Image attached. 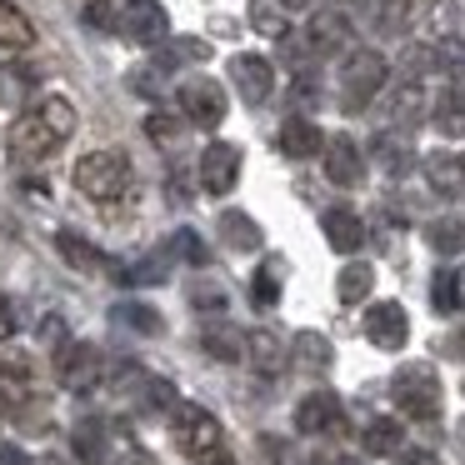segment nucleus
<instances>
[{"mask_svg":"<svg viewBox=\"0 0 465 465\" xmlns=\"http://www.w3.org/2000/svg\"><path fill=\"white\" fill-rule=\"evenodd\" d=\"M75 191L91 195V201H115V195L131 191V155L125 151H91L75 161Z\"/></svg>","mask_w":465,"mask_h":465,"instance_id":"obj_1","label":"nucleus"},{"mask_svg":"<svg viewBox=\"0 0 465 465\" xmlns=\"http://www.w3.org/2000/svg\"><path fill=\"white\" fill-rule=\"evenodd\" d=\"M391 395H395V405H401L411 420H435V415H440V401H445L440 375H435L425 361L401 365V371L391 375Z\"/></svg>","mask_w":465,"mask_h":465,"instance_id":"obj_2","label":"nucleus"},{"mask_svg":"<svg viewBox=\"0 0 465 465\" xmlns=\"http://www.w3.org/2000/svg\"><path fill=\"white\" fill-rule=\"evenodd\" d=\"M171 435L191 460H205L211 450H221V420L205 405H191V401H181L171 411Z\"/></svg>","mask_w":465,"mask_h":465,"instance_id":"obj_3","label":"nucleus"},{"mask_svg":"<svg viewBox=\"0 0 465 465\" xmlns=\"http://www.w3.org/2000/svg\"><path fill=\"white\" fill-rule=\"evenodd\" d=\"M385 71H391V65H385L381 51H351V55H345V71H341V101H345V111H361V105L385 85Z\"/></svg>","mask_w":465,"mask_h":465,"instance_id":"obj_4","label":"nucleus"},{"mask_svg":"<svg viewBox=\"0 0 465 465\" xmlns=\"http://www.w3.org/2000/svg\"><path fill=\"white\" fill-rule=\"evenodd\" d=\"M101 375H105V361H101V351H95V345L65 341L61 351H55V381H61L71 395L95 391V385H101Z\"/></svg>","mask_w":465,"mask_h":465,"instance_id":"obj_5","label":"nucleus"},{"mask_svg":"<svg viewBox=\"0 0 465 465\" xmlns=\"http://www.w3.org/2000/svg\"><path fill=\"white\" fill-rule=\"evenodd\" d=\"M181 115L191 125H205V131H215V125L225 121V91L211 81V75H191V81L181 85Z\"/></svg>","mask_w":465,"mask_h":465,"instance_id":"obj_6","label":"nucleus"},{"mask_svg":"<svg viewBox=\"0 0 465 465\" xmlns=\"http://www.w3.org/2000/svg\"><path fill=\"white\" fill-rule=\"evenodd\" d=\"M361 331L375 351H401V345L411 341V315H405L401 301H375L371 311H365Z\"/></svg>","mask_w":465,"mask_h":465,"instance_id":"obj_7","label":"nucleus"},{"mask_svg":"<svg viewBox=\"0 0 465 465\" xmlns=\"http://www.w3.org/2000/svg\"><path fill=\"white\" fill-rule=\"evenodd\" d=\"M195 181H201L205 195H231L235 181H241V151L225 145V141L205 145L201 161H195Z\"/></svg>","mask_w":465,"mask_h":465,"instance_id":"obj_8","label":"nucleus"},{"mask_svg":"<svg viewBox=\"0 0 465 465\" xmlns=\"http://www.w3.org/2000/svg\"><path fill=\"white\" fill-rule=\"evenodd\" d=\"M295 430L301 435H341L345 430V411L335 391H311L295 405Z\"/></svg>","mask_w":465,"mask_h":465,"instance_id":"obj_9","label":"nucleus"},{"mask_svg":"<svg viewBox=\"0 0 465 465\" xmlns=\"http://www.w3.org/2000/svg\"><path fill=\"white\" fill-rule=\"evenodd\" d=\"M5 145H11L15 155H31V161H41V155H51L55 145H61V135H55V125L45 121L41 111H35V115H15L11 131H5Z\"/></svg>","mask_w":465,"mask_h":465,"instance_id":"obj_10","label":"nucleus"},{"mask_svg":"<svg viewBox=\"0 0 465 465\" xmlns=\"http://www.w3.org/2000/svg\"><path fill=\"white\" fill-rule=\"evenodd\" d=\"M231 81H235V91H241L245 105H265V101H271V91H275V71H271L265 55H235V61H231Z\"/></svg>","mask_w":465,"mask_h":465,"instance_id":"obj_11","label":"nucleus"},{"mask_svg":"<svg viewBox=\"0 0 465 465\" xmlns=\"http://www.w3.org/2000/svg\"><path fill=\"white\" fill-rule=\"evenodd\" d=\"M351 15L345 11H315L311 15V25H305V45H311L315 55H335V51H345L351 45Z\"/></svg>","mask_w":465,"mask_h":465,"instance_id":"obj_12","label":"nucleus"},{"mask_svg":"<svg viewBox=\"0 0 465 465\" xmlns=\"http://www.w3.org/2000/svg\"><path fill=\"white\" fill-rule=\"evenodd\" d=\"M325 175H331L335 185H361V175H365V155H361V145L351 141V135H331L325 141Z\"/></svg>","mask_w":465,"mask_h":465,"instance_id":"obj_13","label":"nucleus"},{"mask_svg":"<svg viewBox=\"0 0 465 465\" xmlns=\"http://www.w3.org/2000/svg\"><path fill=\"white\" fill-rule=\"evenodd\" d=\"M125 35L141 45H161V41H171V21H165V11L155 0H131L125 5Z\"/></svg>","mask_w":465,"mask_h":465,"instance_id":"obj_14","label":"nucleus"},{"mask_svg":"<svg viewBox=\"0 0 465 465\" xmlns=\"http://www.w3.org/2000/svg\"><path fill=\"white\" fill-rule=\"evenodd\" d=\"M275 145H281V155H291V161H315V155H325L321 125H311L305 115H291V121H281V135H275Z\"/></svg>","mask_w":465,"mask_h":465,"instance_id":"obj_15","label":"nucleus"},{"mask_svg":"<svg viewBox=\"0 0 465 465\" xmlns=\"http://www.w3.org/2000/svg\"><path fill=\"white\" fill-rule=\"evenodd\" d=\"M71 450H75V460H81V465H105V460H111V425H105L101 415L75 420Z\"/></svg>","mask_w":465,"mask_h":465,"instance_id":"obj_16","label":"nucleus"},{"mask_svg":"<svg viewBox=\"0 0 465 465\" xmlns=\"http://www.w3.org/2000/svg\"><path fill=\"white\" fill-rule=\"evenodd\" d=\"M425 181H430L435 195H445V201H460V195H465V155H455V151L425 155Z\"/></svg>","mask_w":465,"mask_h":465,"instance_id":"obj_17","label":"nucleus"},{"mask_svg":"<svg viewBox=\"0 0 465 465\" xmlns=\"http://www.w3.org/2000/svg\"><path fill=\"white\" fill-rule=\"evenodd\" d=\"M321 231H325V241H331V251H341V255H355L365 245V221L355 211H345V205H331V211L321 215Z\"/></svg>","mask_w":465,"mask_h":465,"instance_id":"obj_18","label":"nucleus"},{"mask_svg":"<svg viewBox=\"0 0 465 465\" xmlns=\"http://www.w3.org/2000/svg\"><path fill=\"white\" fill-rule=\"evenodd\" d=\"M245 361H251L261 375H281L285 365H291V351L281 345L275 331H251L245 335Z\"/></svg>","mask_w":465,"mask_h":465,"instance_id":"obj_19","label":"nucleus"},{"mask_svg":"<svg viewBox=\"0 0 465 465\" xmlns=\"http://www.w3.org/2000/svg\"><path fill=\"white\" fill-rule=\"evenodd\" d=\"M291 361H295V371L321 375V371H331L335 351H331V341H325L321 331H301V335L291 341Z\"/></svg>","mask_w":465,"mask_h":465,"instance_id":"obj_20","label":"nucleus"},{"mask_svg":"<svg viewBox=\"0 0 465 465\" xmlns=\"http://www.w3.org/2000/svg\"><path fill=\"white\" fill-rule=\"evenodd\" d=\"M31 95H35V71L31 65H5V71H0V111L21 115L25 105H31Z\"/></svg>","mask_w":465,"mask_h":465,"instance_id":"obj_21","label":"nucleus"},{"mask_svg":"<svg viewBox=\"0 0 465 465\" xmlns=\"http://www.w3.org/2000/svg\"><path fill=\"white\" fill-rule=\"evenodd\" d=\"M201 345H205V355H215V361H245V335L235 331L231 321L201 325Z\"/></svg>","mask_w":465,"mask_h":465,"instance_id":"obj_22","label":"nucleus"},{"mask_svg":"<svg viewBox=\"0 0 465 465\" xmlns=\"http://www.w3.org/2000/svg\"><path fill=\"white\" fill-rule=\"evenodd\" d=\"M385 115H391V125H420V115H425V91H420V81L395 85V95L385 101Z\"/></svg>","mask_w":465,"mask_h":465,"instance_id":"obj_23","label":"nucleus"},{"mask_svg":"<svg viewBox=\"0 0 465 465\" xmlns=\"http://www.w3.org/2000/svg\"><path fill=\"white\" fill-rule=\"evenodd\" d=\"M221 235H225L231 251H261V245H265L261 225H255L245 211H221Z\"/></svg>","mask_w":465,"mask_h":465,"instance_id":"obj_24","label":"nucleus"},{"mask_svg":"<svg viewBox=\"0 0 465 465\" xmlns=\"http://www.w3.org/2000/svg\"><path fill=\"white\" fill-rule=\"evenodd\" d=\"M31 41H35V25L25 21V11L0 0V51H31Z\"/></svg>","mask_w":465,"mask_h":465,"instance_id":"obj_25","label":"nucleus"},{"mask_svg":"<svg viewBox=\"0 0 465 465\" xmlns=\"http://www.w3.org/2000/svg\"><path fill=\"white\" fill-rule=\"evenodd\" d=\"M55 251H61V261L75 265V271H101V265H111L91 241H85V235H75V231H61V235H55Z\"/></svg>","mask_w":465,"mask_h":465,"instance_id":"obj_26","label":"nucleus"},{"mask_svg":"<svg viewBox=\"0 0 465 465\" xmlns=\"http://www.w3.org/2000/svg\"><path fill=\"white\" fill-rule=\"evenodd\" d=\"M401 440H405V435H401V420H391V415H375V420L361 430V445H365L371 455H401V450H405Z\"/></svg>","mask_w":465,"mask_h":465,"instance_id":"obj_27","label":"nucleus"},{"mask_svg":"<svg viewBox=\"0 0 465 465\" xmlns=\"http://www.w3.org/2000/svg\"><path fill=\"white\" fill-rule=\"evenodd\" d=\"M430 111H435V131L450 135V141H460L465 135V91H440Z\"/></svg>","mask_w":465,"mask_h":465,"instance_id":"obj_28","label":"nucleus"},{"mask_svg":"<svg viewBox=\"0 0 465 465\" xmlns=\"http://www.w3.org/2000/svg\"><path fill=\"white\" fill-rule=\"evenodd\" d=\"M371 291H375V271L365 261H351L341 275H335V295H341L345 305H361Z\"/></svg>","mask_w":465,"mask_h":465,"instance_id":"obj_29","label":"nucleus"},{"mask_svg":"<svg viewBox=\"0 0 465 465\" xmlns=\"http://www.w3.org/2000/svg\"><path fill=\"white\" fill-rule=\"evenodd\" d=\"M111 321H115V325H125V331H135V335H161V331H165L161 311H151V305H141V301L115 305V311H111Z\"/></svg>","mask_w":465,"mask_h":465,"instance_id":"obj_30","label":"nucleus"},{"mask_svg":"<svg viewBox=\"0 0 465 465\" xmlns=\"http://www.w3.org/2000/svg\"><path fill=\"white\" fill-rule=\"evenodd\" d=\"M281 281H285V265L281 261H265L261 271L251 275V301L261 305V311H271V305L281 301Z\"/></svg>","mask_w":465,"mask_h":465,"instance_id":"obj_31","label":"nucleus"},{"mask_svg":"<svg viewBox=\"0 0 465 465\" xmlns=\"http://www.w3.org/2000/svg\"><path fill=\"white\" fill-rule=\"evenodd\" d=\"M251 25L261 35H271V41H285V5L281 0H251Z\"/></svg>","mask_w":465,"mask_h":465,"instance_id":"obj_32","label":"nucleus"},{"mask_svg":"<svg viewBox=\"0 0 465 465\" xmlns=\"http://www.w3.org/2000/svg\"><path fill=\"white\" fill-rule=\"evenodd\" d=\"M411 15H415V0H375V25L385 35H401L411 25Z\"/></svg>","mask_w":465,"mask_h":465,"instance_id":"obj_33","label":"nucleus"},{"mask_svg":"<svg viewBox=\"0 0 465 465\" xmlns=\"http://www.w3.org/2000/svg\"><path fill=\"white\" fill-rule=\"evenodd\" d=\"M435 65H440L445 75H455V81H465V35H440L435 41Z\"/></svg>","mask_w":465,"mask_h":465,"instance_id":"obj_34","label":"nucleus"},{"mask_svg":"<svg viewBox=\"0 0 465 465\" xmlns=\"http://www.w3.org/2000/svg\"><path fill=\"white\" fill-rule=\"evenodd\" d=\"M430 251H440V255H460V251H465V221H455V215L435 221V225H430Z\"/></svg>","mask_w":465,"mask_h":465,"instance_id":"obj_35","label":"nucleus"},{"mask_svg":"<svg viewBox=\"0 0 465 465\" xmlns=\"http://www.w3.org/2000/svg\"><path fill=\"white\" fill-rule=\"evenodd\" d=\"M135 401L145 405V411H175V385L171 381H161V375H145L141 381V395H135Z\"/></svg>","mask_w":465,"mask_h":465,"instance_id":"obj_36","label":"nucleus"},{"mask_svg":"<svg viewBox=\"0 0 465 465\" xmlns=\"http://www.w3.org/2000/svg\"><path fill=\"white\" fill-rule=\"evenodd\" d=\"M85 21H91L95 31H111V35L125 31V11L115 0H85Z\"/></svg>","mask_w":465,"mask_h":465,"instance_id":"obj_37","label":"nucleus"},{"mask_svg":"<svg viewBox=\"0 0 465 465\" xmlns=\"http://www.w3.org/2000/svg\"><path fill=\"white\" fill-rule=\"evenodd\" d=\"M375 161L391 175H401V171H411V145L395 141V135H381V141H375Z\"/></svg>","mask_w":465,"mask_h":465,"instance_id":"obj_38","label":"nucleus"},{"mask_svg":"<svg viewBox=\"0 0 465 465\" xmlns=\"http://www.w3.org/2000/svg\"><path fill=\"white\" fill-rule=\"evenodd\" d=\"M225 301H231V295H225L221 281H195L191 285V305H195V311H205V315H221Z\"/></svg>","mask_w":465,"mask_h":465,"instance_id":"obj_39","label":"nucleus"},{"mask_svg":"<svg viewBox=\"0 0 465 465\" xmlns=\"http://www.w3.org/2000/svg\"><path fill=\"white\" fill-rule=\"evenodd\" d=\"M41 115L55 125V135H61V141H71V131H75V111H71V101H61V95H45V101H41Z\"/></svg>","mask_w":465,"mask_h":465,"instance_id":"obj_40","label":"nucleus"},{"mask_svg":"<svg viewBox=\"0 0 465 465\" xmlns=\"http://www.w3.org/2000/svg\"><path fill=\"white\" fill-rule=\"evenodd\" d=\"M171 251L181 255L185 265H205V261H211V245H205L195 231H175V235H171Z\"/></svg>","mask_w":465,"mask_h":465,"instance_id":"obj_41","label":"nucleus"},{"mask_svg":"<svg viewBox=\"0 0 465 465\" xmlns=\"http://www.w3.org/2000/svg\"><path fill=\"white\" fill-rule=\"evenodd\" d=\"M430 301H435V311H460V295H455V271H440L430 281Z\"/></svg>","mask_w":465,"mask_h":465,"instance_id":"obj_42","label":"nucleus"},{"mask_svg":"<svg viewBox=\"0 0 465 465\" xmlns=\"http://www.w3.org/2000/svg\"><path fill=\"white\" fill-rule=\"evenodd\" d=\"M31 355H21V351H5L0 355V381H11V385H31Z\"/></svg>","mask_w":465,"mask_h":465,"instance_id":"obj_43","label":"nucleus"},{"mask_svg":"<svg viewBox=\"0 0 465 465\" xmlns=\"http://www.w3.org/2000/svg\"><path fill=\"white\" fill-rule=\"evenodd\" d=\"M145 135H151V141H155V145H171V141H175V135H181V121H175V115H171V111H155V115H151V121H145Z\"/></svg>","mask_w":465,"mask_h":465,"instance_id":"obj_44","label":"nucleus"},{"mask_svg":"<svg viewBox=\"0 0 465 465\" xmlns=\"http://www.w3.org/2000/svg\"><path fill=\"white\" fill-rule=\"evenodd\" d=\"M211 55V45L205 41H171L165 45V61L161 65H181V61H205Z\"/></svg>","mask_w":465,"mask_h":465,"instance_id":"obj_45","label":"nucleus"},{"mask_svg":"<svg viewBox=\"0 0 465 465\" xmlns=\"http://www.w3.org/2000/svg\"><path fill=\"white\" fill-rule=\"evenodd\" d=\"M430 25H435V41H440V35H455V5L450 0H435L430 5Z\"/></svg>","mask_w":465,"mask_h":465,"instance_id":"obj_46","label":"nucleus"},{"mask_svg":"<svg viewBox=\"0 0 465 465\" xmlns=\"http://www.w3.org/2000/svg\"><path fill=\"white\" fill-rule=\"evenodd\" d=\"M311 465H365V460H361V455H351V450H315Z\"/></svg>","mask_w":465,"mask_h":465,"instance_id":"obj_47","label":"nucleus"},{"mask_svg":"<svg viewBox=\"0 0 465 465\" xmlns=\"http://www.w3.org/2000/svg\"><path fill=\"white\" fill-rule=\"evenodd\" d=\"M41 341H45V345H55V351L65 345V321H61V315H45V325H41Z\"/></svg>","mask_w":465,"mask_h":465,"instance_id":"obj_48","label":"nucleus"},{"mask_svg":"<svg viewBox=\"0 0 465 465\" xmlns=\"http://www.w3.org/2000/svg\"><path fill=\"white\" fill-rule=\"evenodd\" d=\"M21 425H25V430H45V425H51V415H45V401H31V405H25Z\"/></svg>","mask_w":465,"mask_h":465,"instance_id":"obj_49","label":"nucleus"},{"mask_svg":"<svg viewBox=\"0 0 465 465\" xmlns=\"http://www.w3.org/2000/svg\"><path fill=\"white\" fill-rule=\"evenodd\" d=\"M115 465H155V455L141 450L135 440H125V445H121V460H115Z\"/></svg>","mask_w":465,"mask_h":465,"instance_id":"obj_50","label":"nucleus"},{"mask_svg":"<svg viewBox=\"0 0 465 465\" xmlns=\"http://www.w3.org/2000/svg\"><path fill=\"white\" fill-rule=\"evenodd\" d=\"M15 335V305H11V295H0V341H11Z\"/></svg>","mask_w":465,"mask_h":465,"instance_id":"obj_51","label":"nucleus"},{"mask_svg":"<svg viewBox=\"0 0 465 465\" xmlns=\"http://www.w3.org/2000/svg\"><path fill=\"white\" fill-rule=\"evenodd\" d=\"M395 465H440V460H435V450H401Z\"/></svg>","mask_w":465,"mask_h":465,"instance_id":"obj_52","label":"nucleus"},{"mask_svg":"<svg viewBox=\"0 0 465 465\" xmlns=\"http://www.w3.org/2000/svg\"><path fill=\"white\" fill-rule=\"evenodd\" d=\"M0 465H31L21 445H0Z\"/></svg>","mask_w":465,"mask_h":465,"instance_id":"obj_53","label":"nucleus"},{"mask_svg":"<svg viewBox=\"0 0 465 465\" xmlns=\"http://www.w3.org/2000/svg\"><path fill=\"white\" fill-rule=\"evenodd\" d=\"M5 420H15V405H11V395L0 391V425H5Z\"/></svg>","mask_w":465,"mask_h":465,"instance_id":"obj_54","label":"nucleus"},{"mask_svg":"<svg viewBox=\"0 0 465 465\" xmlns=\"http://www.w3.org/2000/svg\"><path fill=\"white\" fill-rule=\"evenodd\" d=\"M201 465H235V460H231V455H225V450H211V455H205Z\"/></svg>","mask_w":465,"mask_h":465,"instance_id":"obj_55","label":"nucleus"},{"mask_svg":"<svg viewBox=\"0 0 465 465\" xmlns=\"http://www.w3.org/2000/svg\"><path fill=\"white\" fill-rule=\"evenodd\" d=\"M455 295H460V311H465V265L455 271Z\"/></svg>","mask_w":465,"mask_h":465,"instance_id":"obj_56","label":"nucleus"},{"mask_svg":"<svg viewBox=\"0 0 465 465\" xmlns=\"http://www.w3.org/2000/svg\"><path fill=\"white\" fill-rule=\"evenodd\" d=\"M281 5H285V11H311L315 0H281Z\"/></svg>","mask_w":465,"mask_h":465,"instance_id":"obj_57","label":"nucleus"}]
</instances>
